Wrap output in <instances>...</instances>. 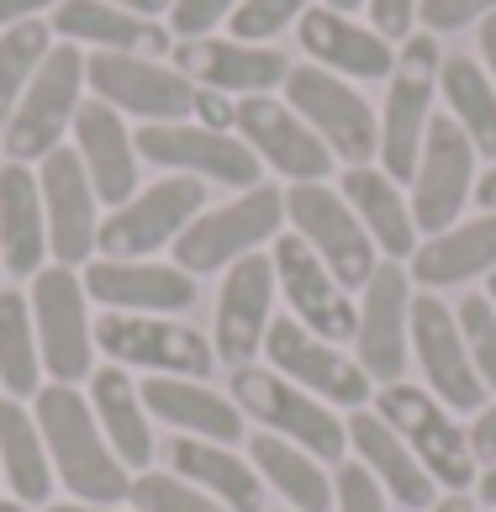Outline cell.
Instances as JSON below:
<instances>
[{
  "label": "cell",
  "mask_w": 496,
  "mask_h": 512,
  "mask_svg": "<svg viewBox=\"0 0 496 512\" xmlns=\"http://www.w3.org/2000/svg\"><path fill=\"white\" fill-rule=\"evenodd\" d=\"M438 64H444V48H438L433 32H412L402 48H396V69L386 80V111H380V169L396 185H412L417 159H423V138L433 122V101H438Z\"/></svg>",
  "instance_id": "cell-2"
},
{
  "label": "cell",
  "mask_w": 496,
  "mask_h": 512,
  "mask_svg": "<svg viewBox=\"0 0 496 512\" xmlns=\"http://www.w3.org/2000/svg\"><path fill=\"white\" fill-rule=\"evenodd\" d=\"M227 386H233L238 412L254 417L264 433H275V439H291L296 449L317 454V460H338V454L349 449L343 417H333L328 402H317V396H307L301 386H291L270 365H238L227 375Z\"/></svg>",
  "instance_id": "cell-7"
},
{
  "label": "cell",
  "mask_w": 496,
  "mask_h": 512,
  "mask_svg": "<svg viewBox=\"0 0 496 512\" xmlns=\"http://www.w3.org/2000/svg\"><path fill=\"white\" fill-rule=\"evenodd\" d=\"M333 507L338 512H391V497L365 465L349 460V465H338V476H333Z\"/></svg>",
  "instance_id": "cell-43"
},
{
  "label": "cell",
  "mask_w": 496,
  "mask_h": 512,
  "mask_svg": "<svg viewBox=\"0 0 496 512\" xmlns=\"http://www.w3.org/2000/svg\"><path fill=\"white\" fill-rule=\"evenodd\" d=\"M270 264H275V286L285 296V307L301 328L322 333L328 344H354V317H359V301L338 286V275L322 264L307 243L296 233H280L275 249H270Z\"/></svg>",
  "instance_id": "cell-22"
},
{
  "label": "cell",
  "mask_w": 496,
  "mask_h": 512,
  "mask_svg": "<svg viewBox=\"0 0 496 512\" xmlns=\"http://www.w3.org/2000/svg\"><path fill=\"white\" fill-rule=\"evenodd\" d=\"M307 11H312V0H243L227 27H233L238 43H275V37L291 22H301Z\"/></svg>",
  "instance_id": "cell-41"
},
{
  "label": "cell",
  "mask_w": 496,
  "mask_h": 512,
  "mask_svg": "<svg viewBox=\"0 0 496 512\" xmlns=\"http://www.w3.org/2000/svg\"><path fill=\"white\" fill-rule=\"evenodd\" d=\"M481 69L491 74V85H496V11L481 22Z\"/></svg>",
  "instance_id": "cell-50"
},
{
  "label": "cell",
  "mask_w": 496,
  "mask_h": 512,
  "mask_svg": "<svg viewBox=\"0 0 496 512\" xmlns=\"http://www.w3.org/2000/svg\"><path fill=\"white\" fill-rule=\"evenodd\" d=\"M475 159L481 154L470 148L454 117L428 122L423 159H417V175H412V222L423 238L460 222V206L475 196Z\"/></svg>",
  "instance_id": "cell-19"
},
{
  "label": "cell",
  "mask_w": 496,
  "mask_h": 512,
  "mask_svg": "<svg viewBox=\"0 0 496 512\" xmlns=\"http://www.w3.org/2000/svg\"><path fill=\"white\" fill-rule=\"evenodd\" d=\"M412 359L423 375V391H433L449 412H481L486 407V386L475 375L460 322L444 296H412Z\"/></svg>",
  "instance_id": "cell-16"
},
{
  "label": "cell",
  "mask_w": 496,
  "mask_h": 512,
  "mask_svg": "<svg viewBox=\"0 0 496 512\" xmlns=\"http://www.w3.org/2000/svg\"><path fill=\"white\" fill-rule=\"evenodd\" d=\"M0 481L11 486L22 507H48L53 481H59L43 433H37V417L16 396H0Z\"/></svg>",
  "instance_id": "cell-34"
},
{
  "label": "cell",
  "mask_w": 496,
  "mask_h": 512,
  "mask_svg": "<svg viewBox=\"0 0 496 512\" xmlns=\"http://www.w3.org/2000/svg\"><path fill=\"white\" fill-rule=\"evenodd\" d=\"M475 502H486V507H496V465H486L481 476H475Z\"/></svg>",
  "instance_id": "cell-52"
},
{
  "label": "cell",
  "mask_w": 496,
  "mask_h": 512,
  "mask_svg": "<svg viewBox=\"0 0 496 512\" xmlns=\"http://www.w3.org/2000/svg\"><path fill=\"white\" fill-rule=\"evenodd\" d=\"M143 407L154 423L185 433V439H212V444H238L243 439V412L233 396H217L206 381H185V375H148L138 386Z\"/></svg>",
  "instance_id": "cell-27"
},
{
  "label": "cell",
  "mask_w": 496,
  "mask_h": 512,
  "mask_svg": "<svg viewBox=\"0 0 496 512\" xmlns=\"http://www.w3.org/2000/svg\"><path fill=\"white\" fill-rule=\"evenodd\" d=\"M127 502H132V512H227L201 486L180 481L175 470H138L127 486Z\"/></svg>",
  "instance_id": "cell-39"
},
{
  "label": "cell",
  "mask_w": 496,
  "mask_h": 512,
  "mask_svg": "<svg viewBox=\"0 0 496 512\" xmlns=\"http://www.w3.org/2000/svg\"><path fill=\"white\" fill-rule=\"evenodd\" d=\"M243 6V0H175L164 16L169 37H180V43H190V37H212V27L233 22V11Z\"/></svg>",
  "instance_id": "cell-42"
},
{
  "label": "cell",
  "mask_w": 496,
  "mask_h": 512,
  "mask_svg": "<svg viewBox=\"0 0 496 512\" xmlns=\"http://www.w3.org/2000/svg\"><path fill=\"white\" fill-rule=\"evenodd\" d=\"M59 0H0V32L6 27H22V22H37L43 11H53Z\"/></svg>",
  "instance_id": "cell-48"
},
{
  "label": "cell",
  "mask_w": 496,
  "mask_h": 512,
  "mask_svg": "<svg viewBox=\"0 0 496 512\" xmlns=\"http://www.w3.org/2000/svg\"><path fill=\"white\" fill-rule=\"evenodd\" d=\"M132 143H138V159L159 164L164 175H190L201 185H233V191L264 185V164L248 154L238 132H212L201 122H143Z\"/></svg>",
  "instance_id": "cell-9"
},
{
  "label": "cell",
  "mask_w": 496,
  "mask_h": 512,
  "mask_svg": "<svg viewBox=\"0 0 496 512\" xmlns=\"http://www.w3.org/2000/svg\"><path fill=\"white\" fill-rule=\"evenodd\" d=\"M475 507H481L475 497H465V491H449V497H438L428 512H475Z\"/></svg>",
  "instance_id": "cell-51"
},
{
  "label": "cell",
  "mask_w": 496,
  "mask_h": 512,
  "mask_svg": "<svg viewBox=\"0 0 496 512\" xmlns=\"http://www.w3.org/2000/svg\"><path fill=\"white\" fill-rule=\"evenodd\" d=\"M111 6H122V11H132V16H148V22H164L175 0H111Z\"/></svg>",
  "instance_id": "cell-49"
},
{
  "label": "cell",
  "mask_w": 496,
  "mask_h": 512,
  "mask_svg": "<svg viewBox=\"0 0 496 512\" xmlns=\"http://www.w3.org/2000/svg\"><path fill=\"white\" fill-rule=\"evenodd\" d=\"M85 59L90 53H80L74 43H53L43 69L32 74L27 96L16 101L6 132H0L11 164H43L53 148H64L74 111L85 101Z\"/></svg>",
  "instance_id": "cell-6"
},
{
  "label": "cell",
  "mask_w": 496,
  "mask_h": 512,
  "mask_svg": "<svg viewBox=\"0 0 496 512\" xmlns=\"http://www.w3.org/2000/svg\"><path fill=\"white\" fill-rule=\"evenodd\" d=\"M85 296L101 301L106 312H127V317H180L201 301L196 275H185L180 264H159V259H106L95 254L85 270Z\"/></svg>",
  "instance_id": "cell-20"
},
{
  "label": "cell",
  "mask_w": 496,
  "mask_h": 512,
  "mask_svg": "<svg viewBox=\"0 0 496 512\" xmlns=\"http://www.w3.org/2000/svg\"><path fill=\"white\" fill-rule=\"evenodd\" d=\"M375 412L386 417V423L396 428V439L417 454V465L433 476V486H449V491L475 486L481 460H475V449H470V433L460 428V417L438 402L433 391L391 381V386L375 391Z\"/></svg>",
  "instance_id": "cell-5"
},
{
  "label": "cell",
  "mask_w": 496,
  "mask_h": 512,
  "mask_svg": "<svg viewBox=\"0 0 496 512\" xmlns=\"http://www.w3.org/2000/svg\"><path fill=\"white\" fill-rule=\"evenodd\" d=\"M470 449H475V460H481V465H496V402L481 407V417H475Z\"/></svg>",
  "instance_id": "cell-47"
},
{
  "label": "cell",
  "mask_w": 496,
  "mask_h": 512,
  "mask_svg": "<svg viewBox=\"0 0 496 512\" xmlns=\"http://www.w3.org/2000/svg\"><path fill=\"white\" fill-rule=\"evenodd\" d=\"M85 90L111 111L143 122H190V106H196V85L175 64L143 59V53H90Z\"/></svg>",
  "instance_id": "cell-15"
},
{
  "label": "cell",
  "mask_w": 496,
  "mask_h": 512,
  "mask_svg": "<svg viewBox=\"0 0 496 512\" xmlns=\"http://www.w3.org/2000/svg\"><path fill=\"white\" fill-rule=\"evenodd\" d=\"M48 259V217L32 164H0V270L32 280Z\"/></svg>",
  "instance_id": "cell-30"
},
{
  "label": "cell",
  "mask_w": 496,
  "mask_h": 512,
  "mask_svg": "<svg viewBox=\"0 0 496 512\" xmlns=\"http://www.w3.org/2000/svg\"><path fill=\"white\" fill-rule=\"evenodd\" d=\"M296 43L317 69L338 74V80H391V69H396V43H386L375 27L354 22L343 11H328V6H312L301 16Z\"/></svg>",
  "instance_id": "cell-25"
},
{
  "label": "cell",
  "mask_w": 496,
  "mask_h": 512,
  "mask_svg": "<svg viewBox=\"0 0 496 512\" xmlns=\"http://www.w3.org/2000/svg\"><path fill=\"white\" fill-rule=\"evenodd\" d=\"M280 227H285V191L280 185H254L227 206H206L175 238V264L185 275L233 270L238 259L264 254V243H275Z\"/></svg>",
  "instance_id": "cell-4"
},
{
  "label": "cell",
  "mask_w": 496,
  "mask_h": 512,
  "mask_svg": "<svg viewBox=\"0 0 496 512\" xmlns=\"http://www.w3.org/2000/svg\"><path fill=\"white\" fill-rule=\"evenodd\" d=\"M233 132L248 143V154L264 169H275V175L291 180V185H312V180L333 175V148L322 143L280 96H243Z\"/></svg>",
  "instance_id": "cell-18"
},
{
  "label": "cell",
  "mask_w": 496,
  "mask_h": 512,
  "mask_svg": "<svg viewBox=\"0 0 496 512\" xmlns=\"http://www.w3.org/2000/svg\"><path fill=\"white\" fill-rule=\"evenodd\" d=\"M190 117H196L201 127H212V132H233L238 101L222 96V90H201V85H196V106H190Z\"/></svg>",
  "instance_id": "cell-46"
},
{
  "label": "cell",
  "mask_w": 496,
  "mask_h": 512,
  "mask_svg": "<svg viewBox=\"0 0 496 512\" xmlns=\"http://www.w3.org/2000/svg\"><path fill=\"white\" fill-rule=\"evenodd\" d=\"M85 396H90V412H95V423H101L111 454H117L132 476H138V470H154L159 433H154V417H148L138 386H132V375H122L117 365H106V370L90 375Z\"/></svg>",
  "instance_id": "cell-31"
},
{
  "label": "cell",
  "mask_w": 496,
  "mask_h": 512,
  "mask_svg": "<svg viewBox=\"0 0 496 512\" xmlns=\"http://www.w3.org/2000/svg\"><path fill=\"white\" fill-rule=\"evenodd\" d=\"M475 201H481V206H486V212H496V164L486 169V175H481V180H475Z\"/></svg>",
  "instance_id": "cell-53"
},
{
  "label": "cell",
  "mask_w": 496,
  "mask_h": 512,
  "mask_svg": "<svg viewBox=\"0 0 496 512\" xmlns=\"http://www.w3.org/2000/svg\"><path fill=\"white\" fill-rule=\"evenodd\" d=\"M32 402H37L32 417H37V433H43V444H48L53 476L74 491V502H95V507L127 502L132 470L111 454L106 433L90 412V396L80 386L48 381Z\"/></svg>",
  "instance_id": "cell-1"
},
{
  "label": "cell",
  "mask_w": 496,
  "mask_h": 512,
  "mask_svg": "<svg viewBox=\"0 0 496 512\" xmlns=\"http://www.w3.org/2000/svg\"><path fill=\"white\" fill-rule=\"evenodd\" d=\"M365 16L386 43H407L417 32V0H365Z\"/></svg>",
  "instance_id": "cell-45"
},
{
  "label": "cell",
  "mask_w": 496,
  "mask_h": 512,
  "mask_svg": "<svg viewBox=\"0 0 496 512\" xmlns=\"http://www.w3.org/2000/svg\"><path fill=\"white\" fill-rule=\"evenodd\" d=\"M0 391L16 402L43 391V354H37L27 291H0Z\"/></svg>",
  "instance_id": "cell-37"
},
{
  "label": "cell",
  "mask_w": 496,
  "mask_h": 512,
  "mask_svg": "<svg viewBox=\"0 0 496 512\" xmlns=\"http://www.w3.org/2000/svg\"><path fill=\"white\" fill-rule=\"evenodd\" d=\"M0 275H6V270H0Z\"/></svg>",
  "instance_id": "cell-58"
},
{
  "label": "cell",
  "mask_w": 496,
  "mask_h": 512,
  "mask_svg": "<svg viewBox=\"0 0 496 512\" xmlns=\"http://www.w3.org/2000/svg\"><path fill=\"white\" fill-rule=\"evenodd\" d=\"M407 275L423 291H449V286H465L475 275H496V212L454 222L444 233L423 238Z\"/></svg>",
  "instance_id": "cell-33"
},
{
  "label": "cell",
  "mask_w": 496,
  "mask_h": 512,
  "mask_svg": "<svg viewBox=\"0 0 496 512\" xmlns=\"http://www.w3.org/2000/svg\"><path fill=\"white\" fill-rule=\"evenodd\" d=\"M343 428H349V449L359 454V465H365L370 476L386 486V497H391L396 507L428 512V507L438 502L433 476L417 465V454L396 439V428H391L380 412L359 407V412H349V423H343Z\"/></svg>",
  "instance_id": "cell-29"
},
{
  "label": "cell",
  "mask_w": 496,
  "mask_h": 512,
  "mask_svg": "<svg viewBox=\"0 0 496 512\" xmlns=\"http://www.w3.org/2000/svg\"><path fill=\"white\" fill-rule=\"evenodd\" d=\"M53 37L74 48H90V53H169L175 37H169L164 22H148V16H132L111 0H59L53 6Z\"/></svg>",
  "instance_id": "cell-26"
},
{
  "label": "cell",
  "mask_w": 496,
  "mask_h": 512,
  "mask_svg": "<svg viewBox=\"0 0 496 512\" xmlns=\"http://www.w3.org/2000/svg\"><path fill=\"white\" fill-rule=\"evenodd\" d=\"M275 264L270 254H248L233 270H222V291H217V312H212V349L217 365L238 370L254 365V354L264 349V333L275 322Z\"/></svg>",
  "instance_id": "cell-21"
},
{
  "label": "cell",
  "mask_w": 496,
  "mask_h": 512,
  "mask_svg": "<svg viewBox=\"0 0 496 512\" xmlns=\"http://www.w3.org/2000/svg\"><path fill=\"white\" fill-rule=\"evenodd\" d=\"M95 349H101L117 370H154V375H212L217 370V349L212 338L190 322L175 317H127V312H106L95 322Z\"/></svg>",
  "instance_id": "cell-11"
},
{
  "label": "cell",
  "mask_w": 496,
  "mask_h": 512,
  "mask_svg": "<svg viewBox=\"0 0 496 512\" xmlns=\"http://www.w3.org/2000/svg\"><path fill=\"white\" fill-rule=\"evenodd\" d=\"M264 359H270L275 375H285L291 386H301L307 396H317V402H328V407L359 412V407H370V396H375V381L359 370V359H349L322 333L301 328L291 312L270 322V333H264Z\"/></svg>",
  "instance_id": "cell-12"
},
{
  "label": "cell",
  "mask_w": 496,
  "mask_h": 512,
  "mask_svg": "<svg viewBox=\"0 0 496 512\" xmlns=\"http://www.w3.org/2000/svg\"><path fill=\"white\" fill-rule=\"evenodd\" d=\"M280 101L291 106L296 117L333 148V159H343L349 169L370 164L380 154L375 106L359 96L349 80H338V74L317 69V64H291V74H285V85H280Z\"/></svg>",
  "instance_id": "cell-8"
},
{
  "label": "cell",
  "mask_w": 496,
  "mask_h": 512,
  "mask_svg": "<svg viewBox=\"0 0 496 512\" xmlns=\"http://www.w3.org/2000/svg\"><path fill=\"white\" fill-rule=\"evenodd\" d=\"M338 191H343V201L354 206V217L365 222V233H370V243H375V254H386V259H396V264L417 254L412 201L402 196V185H396L386 169H375V164L343 169Z\"/></svg>",
  "instance_id": "cell-32"
},
{
  "label": "cell",
  "mask_w": 496,
  "mask_h": 512,
  "mask_svg": "<svg viewBox=\"0 0 496 512\" xmlns=\"http://www.w3.org/2000/svg\"><path fill=\"white\" fill-rule=\"evenodd\" d=\"M175 69L201 90H222V96H275L291 74V59L275 43H238V37H190L175 43Z\"/></svg>",
  "instance_id": "cell-23"
},
{
  "label": "cell",
  "mask_w": 496,
  "mask_h": 512,
  "mask_svg": "<svg viewBox=\"0 0 496 512\" xmlns=\"http://www.w3.org/2000/svg\"><path fill=\"white\" fill-rule=\"evenodd\" d=\"M206 212V185L190 175H164L148 191H138L127 206L101 217V238L95 249L106 259H148L164 243H175L190 222Z\"/></svg>",
  "instance_id": "cell-13"
},
{
  "label": "cell",
  "mask_w": 496,
  "mask_h": 512,
  "mask_svg": "<svg viewBox=\"0 0 496 512\" xmlns=\"http://www.w3.org/2000/svg\"><path fill=\"white\" fill-rule=\"evenodd\" d=\"M486 296H491V307H496V275H486Z\"/></svg>",
  "instance_id": "cell-57"
},
{
  "label": "cell",
  "mask_w": 496,
  "mask_h": 512,
  "mask_svg": "<svg viewBox=\"0 0 496 512\" xmlns=\"http://www.w3.org/2000/svg\"><path fill=\"white\" fill-rule=\"evenodd\" d=\"M328 11H343V16H354V11H365V0H322Z\"/></svg>",
  "instance_id": "cell-55"
},
{
  "label": "cell",
  "mask_w": 496,
  "mask_h": 512,
  "mask_svg": "<svg viewBox=\"0 0 496 512\" xmlns=\"http://www.w3.org/2000/svg\"><path fill=\"white\" fill-rule=\"evenodd\" d=\"M285 217L291 233L338 275L343 291H365V280L375 275V243L365 233V222L354 217V206L343 201V191H333L328 180L312 185H291L285 191Z\"/></svg>",
  "instance_id": "cell-10"
},
{
  "label": "cell",
  "mask_w": 496,
  "mask_h": 512,
  "mask_svg": "<svg viewBox=\"0 0 496 512\" xmlns=\"http://www.w3.org/2000/svg\"><path fill=\"white\" fill-rule=\"evenodd\" d=\"M438 96H444L449 117L460 122V132L470 138L475 154L496 159V85L481 69V59L444 53V64H438Z\"/></svg>",
  "instance_id": "cell-36"
},
{
  "label": "cell",
  "mask_w": 496,
  "mask_h": 512,
  "mask_svg": "<svg viewBox=\"0 0 496 512\" xmlns=\"http://www.w3.org/2000/svg\"><path fill=\"white\" fill-rule=\"evenodd\" d=\"M53 53V27L37 16V22H22V27H6L0 32V132H6L16 101L27 96L32 74L43 69V59Z\"/></svg>",
  "instance_id": "cell-38"
},
{
  "label": "cell",
  "mask_w": 496,
  "mask_h": 512,
  "mask_svg": "<svg viewBox=\"0 0 496 512\" xmlns=\"http://www.w3.org/2000/svg\"><path fill=\"white\" fill-rule=\"evenodd\" d=\"M491 11H496V0H417V22L433 37L475 27V22H486Z\"/></svg>",
  "instance_id": "cell-44"
},
{
  "label": "cell",
  "mask_w": 496,
  "mask_h": 512,
  "mask_svg": "<svg viewBox=\"0 0 496 512\" xmlns=\"http://www.w3.org/2000/svg\"><path fill=\"white\" fill-rule=\"evenodd\" d=\"M27 307H32V333L43 354V375L64 386H80L95 375V322H90V296L80 270L69 264H43L27 280Z\"/></svg>",
  "instance_id": "cell-3"
},
{
  "label": "cell",
  "mask_w": 496,
  "mask_h": 512,
  "mask_svg": "<svg viewBox=\"0 0 496 512\" xmlns=\"http://www.w3.org/2000/svg\"><path fill=\"white\" fill-rule=\"evenodd\" d=\"M0 512H32V507H22L16 497H0Z\"/></svg>",
  "instance_id": "cell-56"
},
{
  "label": "cell",
  "mask_w": 496,
  "mask_h": 512,
  "mask_svg": "<svg viewBox=\"0 0 496 512\" xmlns=\"http://www.w3.org/2000/svg\"><path fill=\"white\" fill-rule=\"evenodd\" d=\"M74 154H80L85 175L95 185V196H101V206H127L132 196H138V143H132V132L122 122V111H111L106 101H80V111H74Z\"/></svg>",
  "instance_id": "cell-24"
},
{
  "label": "cell",
  "mask_w": 496,
  "mask_h": 512,
  "mask_svg": "<svg viewBox=\"0 0 496 512\" xmlns=\"http://www.w3.org/2000/svg\"><path fill=\"white\" fill-rule=\"evenodd\" d=\"M37 191H43L53 264L85 270L95 259V238H101V196H95L80 154H74V148H53V154L37 164Z\"/></svg>",
  "instance_id": "cell-17"
},
{
  "label": "cell",
  "mask_w": 496,
  "mask_h": 512,
  "mask_svg": "<svg viewBox=\"0 0 496 512\" xmlns=\"http://www.w3.org/2000/svg\"><path fill=\"white\" fill-rule=\"evenodd\" d=\"M248 460H254L259 481H270L291 502V512H333V476L317 454L296 449L291 439H275V433H254Z\"/></svg>",
  "instance_id": "cell-35"
},
{
  "label": "cell",
  "mask_w": 496,
  "mask_h": 512,
  "mask_svg": "<svg viewBox=\"0 0 496 512\" xmlns=\"http://www.w3.org/2000/svg\"><path fill=\"white\" fill-rule=\"evenodd\" d=\"M412 275L396 259H380L375 275L365 280L354 317V359L370 381L391 386L412 365Z\"/></svg>",
  "instance_id": "cell-14"
},
{
  "label": "cell",
  "mask_w": 496,
  "mask_h": 512,
  "mask_svg": "<svg viewBox=\"0 0 496 512\" xmlns=\"http://www.w3.org/2000/svg\"><path fill=\"white\" fill-rule=\"evenodd\" d=\"M37 512H117V507H95V502H48Z\"/></svg>",
  "instance_id": "cell-54"
},
{
  "label": "cell",
  "mask_w": 496,
  "mask_h": 512,
  "mask_svg": "<svg viewBox=\"0 0 496 512\" xmlns=\"http://www.w3.org/2000/svg\"><path fill=\"white\" fill-rule=\"evenodd\" d=\"M454 322H460V338H465V354L475 375H481V386L496 391V307L486 291H470L460 307H454Z\"/></svg>",
  "instance_id": "cell-40"
},
{
  "label": "cell",
  "mask_w": 496,
  "mask_h": 512,
  "mask_svg": "<svg viewBox=\"0 0 496 512\" xmlns=\"http://www.w3.org/2000/svg\"><path fill=\"white\" fill-rule=\"evenodd\" d=\"M164 465L180 481L201 486L212 502H222L227 512H264V481L248 454H238L233 444H212V439H164Z\"/></svg>",
  "instance_id": "cell-28"
}]
</instances>
